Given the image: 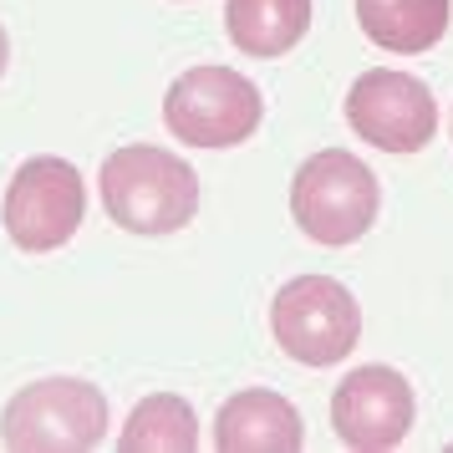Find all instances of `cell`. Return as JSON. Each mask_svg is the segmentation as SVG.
Returning <instances> with one entry per match:
<instances>
[{
	"label": "cell",
	"mask_w": 453,
	"mask_h": 453,
	"mask_svg": "<svg viewBox=\"0 0 453 453\" xmlns=\"http://www.w3.org/2000/svg\"><path fill=\"white\" fill-rule=\"evenodd\" d=\"M97 184H103L107 219L123 225L127 234H173L199 209V173L179 153L153 143H127L107 153Z\"/></svg>",
	"instance_id": "cell-1"
},
{
	"label": "cell",
	"mask_w": 453,
	"mask_h": 453,
	"mask_svg": "<svg viewBox=\"0 0 453 453\" xmlns=\"http://www.w3.org/2000/svg\"><path fill=\"white\" fill-rule=\"evenodd\" d=\"M377 179L347 148H321L290 179V219L316 245H357L377 219Z\"/></svg>",
	"instance_id": "cell-2"
},
{
	"label": "cell",
	"mask_w": 453,
	"mask_h": 453,
	"mask_svg": "<svg viewBox=\"0 0 453 453\" xmlns=\"http://www.w3.org/2000/svg\"><path fill=\"white\" fill-rule=\"evenodd\" d=\"M107 438V397L82 377H46L5 403L0 443L16 453H87Z\"/></svg>",
	"instance_id": "cell-3"
},
{
	"label": "cell",
	"mask_w": 453,
	"mask_h": 453,
	"mask_svg": "<svg viewBox=\"0 0 453 453\" xmlns=\"http://www.w3.org/2000/svg\"><path fill=\"white\" fill-rule=\"evenodd\" d=\"M270 331L275 347L301 367H331L351 357L362 336V306L342 280L331 275H296L290 286L275 290L270 306Z\"/></svg>",
	"instance_id": "cell-4"
},
{
	"label": "cell",
	"mask_w": 453,
	"mask_h": 453,
	"mask_svg": "<svg viewBox=\"0 0 453 453\" xmlns=\"http://www.w3.org/2000/svg\"><path fill=\"white\" fill-rule=\"evenodd\" d=\"M260 118H265L260 87L234 66H194L164 97L168 133L194 148H240L255 138Z\"/></svg>",
	"instance_id": "cell-5"
},
{
	"label": "cell",
	"mask_w": 453,
	"mask_h": 453,
	"mask_svg": "<svg viewBox=\"0 0 453 453\" xmlns=\"http://www.w3.org/2000/svg\"><path fill=\"white\" fill-rule=\"evenodd\" d=\"M87 219V184L66 158H26L5 188V234L31 255L62 250Z\"/></svg>",
	"instance_id": "cell-6"
},
{
	"label": "cell",
	"mask_w": 453,
	"mask_h": 453,
	"mask_svg": "<svg viewBox=\"0 0 453 453\" xmlns=\"http://www.w3.org/2000/svg\"><path fill=\"white\" fill-rule=\"evenodd\" d=\"M347 123L357 138H367L382 153H418L438 133V103L433 87L412 72H362L347 92Z\"/></svg>",
	"instance_id": "cell-7"
},
{
	"label": "cell",
	"mask_w": 453,
	"mask_h": 453,
	"mask_svg": "<svg viewBox=\"0 0 453 453\" xmlns=\"http://www.w3.org/2000/svg\"><path fill=\"white\" fill-rule=\"evenodd\" d=\"M331 428L357 453H388L412 433V388L397 367H357L331 392Z\"/></svg>",
	"instance_id": "cell-8"
},
{
	"label": "cell",
	"mask_w": 453,
	"mask_h": 453,
	"mask_svg": "<svg viewBox=\"0 0 453 453\" xmlns=\"http://www.w3.org/2000/svg\"><path fill=\"white\" fill-rule=\"evenodd\" d=\"M301 443H306L301 412L280 392H234L214 418V449L219 453H296Z\"/></svg>",
	"instance_id": "cell-9"
},
{
	"label": "cell",
	"mask_w": 453,
	"mask_h": 453,
	"mask_svg": "<svg viewBox=\"0 0 453 453\" xmlns=\"http://www.w3.org/2000/svg\"><path fill=\"white\" fill-rule=\"evenodd\" d=\"M453 0H357V21L372 46L392 57H418L449 36Z\"/></svg>",
	"instance_id": "cell-10"
},
{
	"label": "cell",
	"mask_w": 453,
	"mask_h": 453,
	"mask_svg": "<svg viewBox=\"0 0 453 453\" xmlns=\"http://www.w3.org/2000/svg\"><path fill=\"white\" fill-rule=\"evenodd\" d=\"M229 42L245 57H286L311 31V0H229L225 5Z\"/></svg>",
	"instance_id": "cell-11"
},
{
	"label": "cell",
	"mask_w": 453,
	"mask_h": 453,
	"mask_svg": "<svg viewBox=\"0 0 453 453\" xmlns=\"http://www.w3.org/2000/svg\"><path fill=\"white\" fill-rule=\"evenodd\" d=\"M123 453H194L199 449V418L184 397L153 392L127 412V428L118 433Z\"/></svg>",
	"instance_id": "cell-12"
},
{
	"label": "cell",
	"mask_w": 453,
	"mask_h": 453,
	"mask_svg": "<svg viewBox=\"0 0 453 453\" xmlns=\"http://www.w3.org/2000/svg\"><path fill=\"white\" fill-rule=\"evenodd\" d=\"M5 62H11V42H5V26H0V77H5Z\"/></svg>",
	"instance_id": "cell-13"
}]
</instances>
